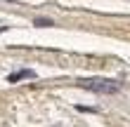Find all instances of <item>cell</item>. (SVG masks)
<instances>
[{"label": "cell", "instance_id": "6da1fadb", "mask_svg": "<svg viewBox=\"0 0 130 127\" xmlns=\"http://www.w3.org/2000/svg\"><path fill=\"white\" fill-rule=\"evenodd\" d=\"M78 85L83 89L95 92V94H116V92H121V83L118 80H109V78H85Z\"/></svg>", "mask_w": 130, "mask_h": 127}, {"label": "cell", "instance_id": "3957f363", "mask_svg": "<svg viewBox=\"0 0 130 127\" xmlns=\"http://www.w3.org/2000/svg\"><path fill=\"white\" fill-rule=\"evenodd\" d=\"M33 26H55V21L50 17H36L33 19Z\"/></svg>", "mask_w": 130, "mask_h": 127}, {"label": "cell", "instance_id": "7a4b0ae2", "mask_svg": "<svg viewBox=\"0 0 130 127\" xmlns=\"http://www.w3.org/2000/svg\"><path fill=\"white\" fill-rule=\"evenodd\" d=\"M26 78H36V71L31 68H21V71H14L7 75V83H19V80H26Z\"/></svg>", "mask_w": 130, "mask_h": 127}]
</instances>
